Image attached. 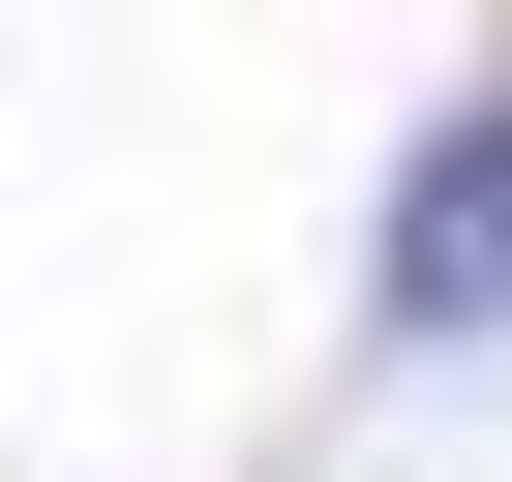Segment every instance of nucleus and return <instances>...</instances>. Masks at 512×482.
I'll list each match as a JSON object with an SVG mask.
<instances>
[{"mask_svg":"<svg viewBox=\"0 0 512 482\" xmlns=\"http://www.w3.org/2000/svg\"><path fill=\"white\" fill-rule=\"evenodd\" d=\"M392 362H512V91H452L392 181Z\"/></svg>","mask_w":512,"mask_h":482,"instance_id":"obj_1","label":"nucleus"}]
</instances>
